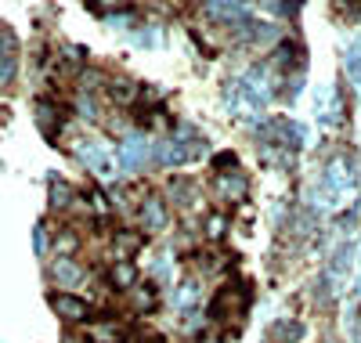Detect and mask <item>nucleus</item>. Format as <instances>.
Here are the masks:
<instances>
[{
	"instance_id": "1",
	"label": "nucleus",
	"mask_w": 361,
	"mask_h": 343,
	"mask_svg": "<svg viewBox=\"0 0 361 343\" xmlns=\"http://www.w3.org/2000/svg\"><path fill=\"white\" fill-rule=\"evenodd\" d=\"M54 307L62 311V318H69V322H87L90 318V303L87 300H80V296H54Z\"/></svg>"
}]
</instances>
